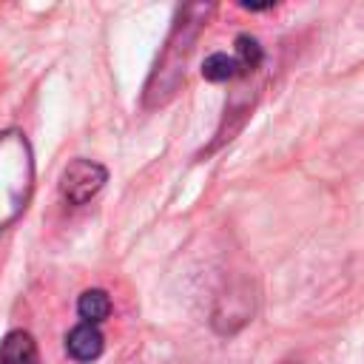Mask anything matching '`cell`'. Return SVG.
<instances>
[{
  "label": "cell",
  "mask_w": 364,
  "mask_h": 364,
  "mask_svg": "<svg viewBox=\"0 0 364 364\" xmlns=\"http://www.w3.org/2000/svg\"><path fill=\"white\" fill-rule=\"evenodd\" d=\"M213 11H216L213 3H188V6L176 9L171 34H168V40L148 74L145 91H142L145 108H159L179 91V85L185 82V68L193 54V46Z\"/></svg>",
  "instance_id": "6da1fadb"
},
{
  "label": "cell",
  "mask_w": 364,
  "mask_h": 364,
  "mask_svg": "<svg viewBox=\"0 0 364 364\" xmlns=\"http://www.w3.org/2000/svg\"><path fill=\"white\" fill-rule=\"evenodd\" d=\"M34 191V154L20 128L0 131V230L23 216Z\"/></svg>",
  "instance_id": "7a4b0ae2"
},
{
  "label": "cell",
  "mask_w": 364,
  "mask_h": 364,
  "mask_svg": "<svg viewBox=\"0 0 364 364\" xmlns=\"http://www.w3.org/2000/svg\"><path fill=\"white\" fill-rule=\"evenodd\" d=\"M108 182V171L94 162V159H74L63 168L60 173V196L65 205L71 208H80V205H88L100 191L102 185Z\"/></svg>",
  "instance_id": "3957f363"
},
{
  "label": "cell",
  "mask_w": 364,
  "mask_h": 364,
  "mask_svg": "<svg viewBox=\"0 0 364 364\" xmlns=\"http://www.w3.org/2000/svg\"><path fill=\"white\" fill-rule=\"evenodd\" d=\"M250 313H253V299H250V293H247V290H230V296H219L210 321H213L216 333L230 336V333H236L242 324H247Z\"/></svg>",
  "instance_id": "277c9868"
},
{
  "label": "cell",
  "mask_w": 364,
  "mask_h": 364,
  "mask_svg": "<svg viewBox=\"0 0 364 364\" xmlns=\"http://www.w3.org/2000/svg\"><path fill=\"white\" fill-rule=\"evenodd\" d=\"M102 347H105V338H102L100 327L97 324H88V321H80L65 336V353L74 361H80V364L97 361L102 355Z\"/></svg>",
  "instance_id": "5b68a950"
},
{
  "label": "cell",
  "mask_w": 364,
  "mask_h": 364,
  "mask_svg": "<svg viewBox=\"0 0 364 364\" xmlns=\"http://www.w3.org/2000/svg\"><path fill=\"white\" fill-rule=\"evenodd\" d=\"M0 364H40L37 341L26 330H11L0 341Z\"/></svg>",
  "instance_id": "8992f818"
},
{
  "label": "cell",
  "mask_w": 364,
  "mask_h": 364,
  "mask_svg": "<svg viewBox=\"0 0 364 364\" xmlns=\"http://www.w3.org/2000/svg\"><path fill=\"white\" fill-rule=\"evenodd\" d=\"M202 77L210 80V82H228V80H236V77H247V71H245V65L239 63L236 54L213 51L202 63Z\"/></svg>",
  "instance_id": "52a82bcc"
},
{
  "label": "cell",
  "mask_w": 364,
  "mask_h": 364,
  "mask_svg": "<svg viewBox=\"0 0 364 364\" xmlns=\"http://www.w3.org/2000/svg\"><path fill=\"white\" fill-rule=\"evenodd\" d=\"M77 313H80V318L88 321V324L105 321V318L111 316V296H108L105 290H100V287H91V290H85V293L77 299Z\"/></svg>",
  "instance_id": "ba28073f"
},
{
  "label": "cell",
  "mask_w": 364,
  "mask_h": 364,
  "mask_svg": "<svg viewBox=\"0 0 364 364\" xmlns=\"http://www.w3.org/2000/svg\"><path fill=\"white\" fill-rule=\"evenodd\" d=\"M236 57H239V63L245 65L247 77L264 63V51H262V46H259V40L250 37V34H239V37H236Z\"/></svg>",
  "instance_id": "9c48e42d"
},
{
  "label": "cell",
  "mask_w": 364,
  "mask_h": 364,
  "mask_svg": "<svg viewBox=\"0 0 364 364\" xmlns=\"http://www.w3.org/2000/svg\"><path fill=\"white\" fill-rule=\"evenodd\" d=\"M287 364H296V361H287Z\"/></svg>",
  "instance_id": "30bf717a"
}]
</instances>
